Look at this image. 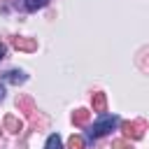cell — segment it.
<instances>
[{"instance_id":"1","label":"cell","mask_w":149,"mask_h":149,"mask_svg":"<svg viewBox=\"0 0 149 149\" xmlns=\"http://www.w3.org/2000/svg\"><path fill=\"white\" fill-rule=\"evenodd\" d=\"M116 126H119V116H114V114H112V116H109V114H102V116L91 126V130H88V137H86V140H88V142H93V140H98V137L107 135L109 130H114Z\"/></svg>"},{"instance_id":"2","label":"cell","mask_w":149,"mask_h":149,"mask_svg":"<svg viewBox=\"0 0 149 149\" xmlns=\"http://www.w3.org/2000/svg\"><path fill=\"white\" fill-rule=\"evenodd\" d=\"M121 128H123L126 140H140V137L144 135L147 123H144L142 119H140V121H123V123H121Z\"/></svg>"},{"instance_id":"3","label":"cell","mask_w":149,"mask_h":149,"mask_svg":"<svg viewBox=\"0 0 149 149\" xmlns=\"http://www.w3.org/2000/svg\"><path fill=\"white\" fill-rule=\"evenodd\" d=\"M12 44H14L19 51H35V49H37V40H35V37H14Z\"/></svg>"},{"instance_id":"4","label":"cell","mask_w":149,"mask_h":149,"mask_svg":"<svg viewBox=\"0 0 149 149\" xmlns=\"http://www.w3.org/2000/svg\"><path fill=\"white\" fill-rule=\"evenodd\" d=\"M2 126H5V130H7V133H21V128H23L21 119H19V116H14V114H7V116H5V121H2Z\"/></svg>"},{"instance_id":"5","label":"cell","mask_w":149,"mask_h":149,"mask_svg":"<svg viewBox=\"0 0 149 149\" xmlns=\"http://www.w3.org/2000/svg\"><path fill=\"white\" fill-rule=\"evenodd\" d=\"M2 79L9 81V84H23L28 77H26V72H21V70H7V72L2 74Z\"/></svg>"},{"instance_id":"6","label":"cell","mask_w":149,"mask_h":149,"mask_svg":"<svg viewBox=\"0 0 149 149\" xmlns=\"http://www.w3.org/2000/svg\"><path fill=\"white\" fill-rule=\"evenodd\" d=\"M91 105H93V112H105V107H107V95L105 93H93V98H91Z\"/></svg>"},{"instance_id":"7","label":"cell","mask_w":149,"mask_h":149,"mask_svg":"<svg viewBox=\"0 0 149 149\" xmlns=\"http://www.w3.org/2000/svg\"><path fill=\"white\" fill-rule=\"evenodd\" d=\"M88 119H91V112H88V109H77V112L72 114V123H74V126H86Z\"/></svg>"},{"instance_id":"8","label":"cell","mask_w":149,"mask_h":149,"mask_svg":"<svg viewBox=\"0 0 149 149\" xmlns=\"http://www.w3.org/2000/svg\"><path fill=\"white\" fill-rule=\"evenodd\" d=\"M44 149H63V142H61V137L54 133V135H49L47 137V142H44Z\"/></svg>"},{"instance_id":"9","label":"cell","mask_w":149,"mask_h":149,"mask_svg":"<svg viewBox=\"0 0 149 149\" xmlns=\"http://www.w3.org/2000/svg\"><path fill=\"white\" fill-rule=\"evenodd\" d=\"M47 5H49V0H26V9H28V12L42 9V7H47Z\"/></svg>"},{"instance_id":"10","label":"cell","mask_w":149,"mask_h":149,"mask_svg":"<svg viewBox=\"0 0 149 149\" xmlns=\"http://www.w3.org/2000/svg\"><path fill=\"white\" fill-rule=\"evenodd\" d=\"M68 149H84V140L79 135H72L70 142H68Z\"/></svg>"},{"instance_id":"11","label":"cell","mask_w":149,"mask_h":149,"mask_svg":"<svg viewBox=\"0 0 149 149\" xmlns=\"http://www.w3.org/2000/svg\"><path fill=\"white\" fill-rule=\"evenodd\" d=\"M112 149H130V140H114Z\"/></svg>"},{"instance_id":"12","label":"cell","mask_w":149,"mask_h":149,"mask_svg":"<svg viewBox=\"0 0 149 149\" xmlns=\"http://www.w3.org/2000/svg\"><path fill=\"white\" fill-rule=\"evenodd\" d=\"M16 105H19V107H23V109H30V107H33V102H30L28 98H19V102H16Z\"/></svg>"},{"instance_id":"13","label":"cell","mask_w":149,"mask_h":149,"mask_svg":"<svg viewBox=\"0 0 149 149\" xmlns=\"http://www.w3.org/2000/svg\"><path fill=\"white\" fill-rule=\"evenodd\" d=\"M2 100H5V86L0 84V102H2Z\"/></svg>"},{"instance_id":"14","label":"cell","mask_w":149,"mask_h":149,"mask_svg":"<svg viewBox=\"0 0 149 149\" xmlns=\"http://www.w3.org/2000/svg\"><path fill=\"white\" fill-rule=\"evenodd\" d=\"M2 56H5V47L0 44V58H2Z\"/></svg>"}]
</instances>
